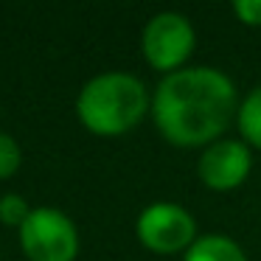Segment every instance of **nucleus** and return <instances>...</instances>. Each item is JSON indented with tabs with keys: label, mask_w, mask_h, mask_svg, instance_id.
Instances as JSON below:
<instances>
[{
	"label": "nucleus",
	"mask_w": 261,
	"mask_h": 261,
	"mask_svg": "<svg viewBox=\"0 0 261 261\" xmlns=\"http://www.w3.org/2000/svg\"><path fill=\"white\" fill-rule=\"evenodd\" d=\"M186 261H247V255L233 239L211 233L186 250Z\"/></svg>",
	"instance_id": "7"
},
{
	"label": "nucleus",
	"mask_w": 261,
	"mask_h": 261,
	"mask_svg": "<svg viewBox=\"0 0 261 261\" xmlns=\"http://www.w3.org/2000/svg\"><path fill=\"white\" fill-rule=\"evenodd\" d=\"M20 247L29 261H73L79 255V230L57 208H34L20 227Z\"/></svg>",
	"instance_id": "3"
},
{
	"label": "nucleus",
	"mask_w": 261,
	"mask_h": 261,
	"mask_svg": "<svg viewBox=\"0 0 261 261\" xmlns=\"http://www.w3.org/2000/svg\"><path fill=\"white\" fill-rule=\"evenodd\" d=\"M20 160H23V154H20L17 141L9 135H0V180H9L20 169Z\"/></svg>",
	"instance_id": "10"
},
{
	"label": "nucleus",
	"mask_w": 261,
	"mask_h": 261,
	"mask_svg": "<svg viewBox=\"0 0 261 261\" xmlns=\"http://www.w3.org/2000/svg\"><path fill=\"white\" fill-rule=\"evenodd\" d=\"M143 57L160 73H174L182 70V65L188 62V57L194 54L197 45V34L194 25L188 23V17L177 12H160L143 29Z\"/></svg>",
	"instance_id": "4"
},
{
	"label": "nucleus",
	"mask_w": 261,
	"mask_h": 261,
	"mask_svg": "<svg viewBox=\"0 0 261 261\" xmlns=\"http://www.w3.org/2000/svg\"><path fill=\"white\" fill-rule=\"evenodd\" d=\"M79 121L101 138H115L129 132L149 113V93L138 76L110 70L82 87L76 98Z\"/></svg>",
	"instance_id": "2"
},
{
	"label": "nucleus",
	"mask_w": 261,
	"mask_h": 261,
	"mask_svg": "<svg viewBox=\"0 0 261 261\" xmlns=\"http://www.w3.org/2000/svg\"><path fill=\"white\" fill-rule=\"evenodd\" d=\"M233 14L244 25H261V0H236L233 3Z\"/></svg>",
	"instance_id": "11"
},
{
	"label": "nucleus",
	"mask_w": 261,
	"mask_h": 261,
	"mask_svg": "<svg viewBox=\"0 0 261 261\" xmlns=\"http://www.w3.org/2000/svg\"><path fill=\"white\" fill-rule=\"evenodd\" d=\"M236 115V87L216 68L174 70L158 85L152 98L154 126L180 149L216 143Z\"/></svg>",
	"instance_id": "1"
},
{
	"label": "nucleus",
	"mask_w": 261,
	"mask_h": 261,
	"mask_svg": "<svg viewBox=\"0 0 261 261\" xmlns=\"http://www.w3.org/2000/svg\"><path fill=\"white\" fill-rule=\"evenodd\" d=\"M239 135L247 146L261 149V85L253 87V90L244 96V101L239 104Z\"/></svg>",
	"instance_id": "8"
},
{
	"label": "nucleus",
	"mask_w": 261,
	"mask_h": 261,
	"mask_svg": "<svg viewBox=\"0 0 261 261\" xmlns=\"http://www.w3.org/2000/svg\"><path fill=\"white\" fill-rule=\"evenodd\" d=\"M250 166H253V154L247 143L236 138H219L202 152L197 174L211 191H233L247 180Z\"/></svg>",
	"instance_id": "6"
},
{
	"label": "nucleus",
	"mask_w": 261,
	"mask_h": 261,
	"mask_svg": "<svg viewBox=\"0 0 261 261\" xmlns=\"http://www.w3.org/2000/svg\"><path fill=\"white\" fill-rule=\"evenodd\" d=\"M34 208H29V202H25L20 194H6V197H0V222L9 227H23V222L29 219V214Z\"/></svg>",
	"instance_id": "9"
},
{
	"label": "nucleus",
	"mask_w": 261,
	"mask_h": 261,
	"mask_svg": "<svg viewBox=\"0 0 261 261\" xmlns=\"http://www.w3.org/2000/svg\"><path fill=\"white\" fill-rule=\"evenodd\" d=\"M138 239L146 250L174 255L197 242V219L174 202H154L138 216Z\"/></svg>",
	"instance_id": "5"
}]
</instances>
